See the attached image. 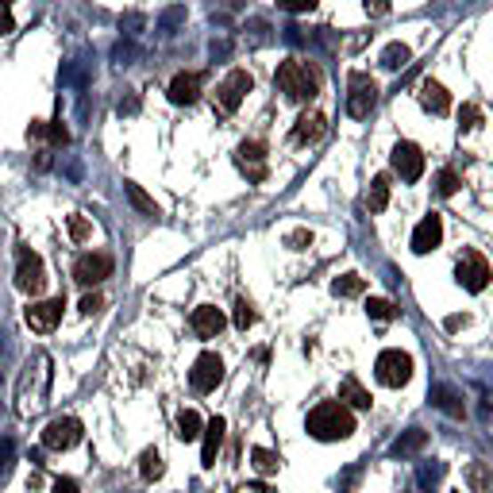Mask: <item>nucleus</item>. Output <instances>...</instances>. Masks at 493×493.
<instances>
[{
	"mask_svg": "<svg viewBox=\"0 0 493 493\" xmlns=\"http://www.w3.org/2000/svg\"><path fill=\"white\" fill-rule=\"evenodd\" d=\"M332 293L335 297H359V293H367V278H359V274H339L332 281Z\"/></svg>",
	"mask_w": 493,
	"mask_h": 493,
	"instance_id": "26",
	"label": "nucleus"
},
{
	"mask_svg": "<svg viewBox=\"0 0 493 493\" xmlns=\"http://www.w3.org/2000/svg\"><path fill=\"white\" fill-rule=\"evenodd\" d=\"M101 309H104V297H101V293H85V297H81V312H85V316L101 312Z\"/></svg>",
	"mask_w": 493,
	"mask_h": 493,
	"instance_id": "40",
	"label": "nucleus"
},
{
	"mask_svg": "<svg viewBox=\"0 0 493 493\" xmlns=\"http://www.w3.org/2000/svg\"><path fill=\"white\" fill-rule=\"evenodd\" d=\"M393 170L401 174V182H420V174H424V150H420L416 143H408V139H401V143L393 147Z\"/></svg>",
	"mask_w": 493,
	"mask_h": 493,
	"instance_id": "13",
	"label": "nucleus"
},
{
	"mask_svg": "<svg viewBox=\"0 0 493 493\" xmlns=\"http://www.w3.org/2000/svg\"><path fill=\"white\" fill-rule=\"evenodd\" d=\"M374 374H378L382 385H390V390H397V385H405L408 378H413V355H405V351H382L378 362H374Z\"/></svg>",
	"mask_w": 493,
	"mask_h": 493,
	"instance_id": "4",
	"label": "nucleus"
},
{
	"mask_svg": "<svg viewBox=\"0 0 493 493\" xmlns=\"http://www.w3.org/2000/svg\"><path fill=\"white\" fill-rule=\"evenodd\" d=\"M54 493H77L74 478H54Z\"/></svg>",
	"mask_w": 493,
	"mask_h": 493,
	"instance_id": "43",
	"label": "nucleus"
},
{
	"mask_svg": "<svg viewBox=\"0 0 493 493\" xmlns=\"http://www.w3.org/2000/svg\"><path fill=\"white\" fill-rule=\"evenodd\" d=\"M224 432H228V424H224V416H213L205 424V448H201V463L205 466H216V455H220V448H224Z\"/></svg>",
	"mask_w": 493,
	"mask_h": 493,
	"instance_id": "18",
	"label": "nucleus"
},
{
	"mask_svg": "<svg viewBox=\"0 0 493 493\" xmlns=\"http://www.w3.org/2000/svg\"><path fill=\"white\" fill-rule=\"evenodd\" d=\"M339 401H351L355 408H370L374 397L362 390V382L359 378H343V385H339Z\"/></svg>",
	"mask_w": 493,
	"mask_h": 493,
	"instance_id": "23",
	"label": "nucleus"
},
{
	"mask_svg": "<svg viewBox=\"0 0 493 493\" xmlns=\"http://www.w3.org/2000/svg\"><path fill=\"white\" fill-rule=\"evenodd\" d=\"M408 58H413V51H408L405 43H390L382 51V66L385 69H401V66H408Z\"/></svg>",
	"mask_w": 493,
	"mask_h": 493,
	"instance_id": "29",
	"label": "nucleus"
},
{
	"mask_svg": "<svg viewBox=\"0 0 493 493\" xmlns=\"http://www.w3.org/2000/svg\"><path fill=\"white\" fill-rule=\"evenodd\" d=\"M205 432V420L193 413V408H182L178 413V440H185V443H193L197 436Z\"/></svg>",
	"mask_w": 493,
	"mask_h": 493,
	"instance_id": "24",
	"label": "nucleus"
},
{
	"mask_svg": "<svg viewBox=\"0 0 493 493\" xmlns=\"http://www.w3.org/2000/svg\"><path fill=\"white\" fill-rule=\"evenodd\" d=\"M324 127H327V120H324V112H301V120L293 124V132H289V143L293 147H304V143H316V139L324 135Z\"/></svg>",
	"mask_w": 493,
	"mask_h": 493,
	"instance_id": "14",
	"label": "nucleus"
},
{
	"mask_svg": "<svg viewBox=\"0 0 493 493\" xmlns=\"http://www.w3.org/2000/svg\"><path fill=\"white\" fill-rule=\"evenodd\" d=\"M112 255H104V251H89V255H81L77 263H74V281H81V286H101L104 278H112Z\"/></svg>",
	"mask_w": 493,
	"mask_h": 493,
	"instance_id": "10",
	"label": "nucleus"
},
{
	"mask_svg": "<svg viewBox=\"0 0 493 493\" xmlns=\"http://www.w3.org/2000/svg\"><path fill=\"white\" fill-rule=\"evenodd\" d=\"M28 139H51V143L66 147V143H69V132H66V127L58 124V120H31Z\"/></svg>",
	"mask_w": 493,
	"mask_h": 493,
	"instance_id": "20",
	"label": "nucleus"
},
{
	"mask_svg": "<svg viewBox=\"0 0 493 493\" xmlns=\"http://www.w3.org/2000/svg\"><path fill=\"white\" fill-rule=\"evenodd\" d=\"M231 493H274V489L263 486V482H243V486H236Z\"/></svg>",
	"mask_w": 493,
	"mask_h": 493,
	"instance_id": "42",
	"label": "nucleus"
},
{
	"mask_svg": "<svg viewBox=\"0 0 493 493\" xmlns=\"http://www.w3.org/2000/svg\"><path fill=\"white\" fill-rule=\"evenodd\" d=\"M466 320H471V316H448L443 327H448V332H459V327H466Z\"/></svg>",
	"mask_w": 493,
	"mask_h": 493,
	"instance_id": "45",
	"label": "nucleus"
},
{
	"mask_svg": "<svg viewBox=\"0 0 493 493\" xmlns=\"http://www.w3.org/2000/svg\"><path fill=\"white\" fill-rule=\"evenodd\" d=\"M367 316H370V320H393V304L390 301H382V297H370L367 301Z\"/></svg>",
	"mask_w": 493,
	"mask_h": 493,
	"instance_id": "32",
	"label": "nucleus"
},
{
	"mask_svg": "<svg viewBox=\"0 0 493 493\" xmlns=\"http://www.w3.org/2000/svg\"><path fill=\"white\" fill-rule=\"evenodd\" d=\"M455 278H459V286H463L466 293H482V289L489 286L493 270H489V263H486V255L463 251L459 263H455Z\"/></svg>",
	"mask_w": 493,
	"mask_h": 493,
	"instance_id": "5",
	"label": "nucleus"
},
{
	"mask_svg": "<svg viewBox=\"0 0 493 493\" xmlns=\"http://www.w3.org/2000/svg\"><path fill=\"white\" fill-rule=\"evenodd\" d=\"M274 85H278V93H281L286 101H293V104H309V101L316 97V93H320V77H316L304 62L289 58V62H281V66H278Z\"/></svg>",
	"mask_w": 493,
	"mask_h": 493,
	"instance_id": "2",
	"label": "nucleus"
},
{
	"mask_svg": "<svg viewBox=\"0 0 493 493\" xmlns=\"http://www.w3.org/2000/svg\"><path fill=\"white\" fill-rule=\"evenodd\" d=\"M236 166L246 174V182H266V143L263 139H246V143H239Z\"/></svg>",
	"mask_w": 493,
	"mask_h": 493,
	"instance_id": "12",
	"label": "nucleus"
},
{
	"mask_svg": "<svg viewBox=\"0 0 493 493\" xmlns=\"http://www.w3.org/2000/svg\"><path fill=\"white\" fill-rule=\"evenodd\" d=\"M286 246H293V251H304V246H312V231L309 228H297L286 236Z\"/></svg>",
	"mask_w": 493,
	"mask_h": 493,
	"instance_id": "37",
	"label": "nucleus"
},
{
	"mask_svg": "<svg viewBox=\"0 0 493 493\" xmlns=\"http://www.w3.org/2000/svg\"><path fill=\"white\" fill-rule=\"evenodd\" d=\"M278 8H281V12H293V16H297V12H312L316 0H278Z\"/></svg>",
	"mask_w": 493,
	"mask_h": 493,
	"instance_id": "39",
	"label": "nucleus"
},
{
	"mask_svg": "<svg viewBox=\"0 0 493 493\" xmlns=\"http://www.w3.org/2000/svg\"><path fill=\"white\" fill-rule=\"evenodd\" d=\"M224 312L213 309V304H201V309H193V332L201 339H216L220 332H224Z\"/></svg>",
	"mask_w": 493,
	"mask_h": 493,
	"instance_id": "17",
	"label": "nucleus"
},
{
	"mask_svg": "<svg viewBox=\"0 0 493 493\" xmlns=\"http://www.w3.org/2000/svg\"><path fill=\"white\" fill-rule=\"evenodd\" d=\"M416 101H420V109L432 112V116H448L451 112V93L440 85V81H420V93H416Z\"/></svg>",
	"mask_w": 493,
	"mask_h": 493,
	"instance_id": "15",
	"label": "nucleus"
},
{
	"mask_svg": "<svg viewBox=\"0 0 493 493\" xmlns=\"http://www.w3.org/2000/svg\"><path fill=\"white\" fill-rule=\"evenodd\" d=\"M362 4H367V12H370V16H382V12L390 8V0H362Z\"/></svg>",
	"mask_w": 493,
	"mask_h": 493,
	"instance_id": "44",
	"label": "nucleus"
},
{
	"mask_svg": "<svg viewBox=\"0 0 493 493\" xmlns=\"http://www.w3.org/2000/svg\"><path fill=\"white\" fill-rule=\"evenodd\" d=\"M432 401H436L448 416H463V413H466L463 401H459V393H455L451 385H436V390H432Z\"/></svg>",
	"mask_w": 493,
	"mask_h": 493,
	"instance_id": "25",
	"label": "nucleus"
},
{
	"mask_svg": "<svg viewBox=\"0 0 493 493\" xmlns=\"http://www.w3.org/2000/svg\"><path fill=\"white\" fill-rule=\"evenodd\" d=\"M355 432V416L343 401H320L309 413V436L320 443H335V440H351Z\"/></svg>",
	"mask_w": 493,
	"mask_h": 493,
	"instance_id": "1",
	"label": "nucleus"
},
{
	"mask_svg": "<svg viewBox=\"0 0 493 493\" xmlns=\"http://www.w3.org/2000/svg\"><path fill=\"white\" fill-rule=\"evenodd\" d=\"M162 471H166V463H162V455L150 448V451H143V459H139V474L147 478V482H155V478H162Z\"/></svg>",
	"mask_w": 493,
	"mask_h": 493,
	"instance_id": "30",
	"label": "nucleus"
},
{
	"mask_svg": "<svg viewBox=\"0 0 493 493\" xmlns=\"http://www.w3.org/2000/svg\"><path fill=\"white\" fill-rule=\"evenodd\" d=\"M251 85H255V81H251V74H246V69H231V74L216 85V109L220 112H236L239 104L246 101Z\"/></svg>",
	"mask_w": 493,
	"mask_h": 493,
	"instance_id": "8",
	"label": "nucleus"
},
{
	"mask_svg": "<svg viewBox=\"0 0 493 493\" xmlns=\"http://www.w3.org/2000/svg\"><path fill=\"white\" fill-rule=\"evenodd\" d=\"M81 436H85V428H81V420L74 416H54L51 424L43 428V448L46 451H69L77 448Z\"/></svg>",
	"mask_w": 493,
	"mask_h": 493,
	"instance_id": "6",
	"label": "nucleus"
},
{
	"mask_svg": "<svg viewBox=\"0 0 493 493\" xmlns=\"http://www.w3.org/2000/svg\"><path fill=\"white\" fill-rule=\"evenodd\" d=\"M374 104H378V85H374L367 74H351L347 77V112L355 116V120H367L374 112Z\"/></svg>",
	"mask_w": 493,
	"mask_h": 493,
	"instance_id": "7",
	"label": "nucleus"
},
{
	"mask_svg": "<svg viewBox=\"0 0 493 493\" xmlns=\"http://www.w3.org/2000/svg\"><path fill=\"white\" fill-rule=\"evenodd\" d=\"M478 124H482V112H478L474 104H463V109H459V127H463V132H474Z\"/></svg>",
	"mask_w": 493,
	"mask_h": 493,
	"instance_id": "36",
	"label": "nucleus"
},
{
	"mask_svg": "<svg viewBox=\"0 0 493 493\" xmlns=\"http://www.w3.org/2000/svg\"><path fill=\"white\" fill-rule=\"evenodd\" d=\"M455 190H459V174H455V170H440L436 174V193L440 197H455Z\"/></svg>",
	"mask_w": 493,
	"mask_h": 493,
	"instance_id": "33",
	"label": "nucleus"
},
{
	"mask_svg": "<svg viewBox=\"0 0 493 493\" xmlns=\"http://www.w3.org/2000/svg\"><path fill=\"white\" fill-rule=\"evenodd\" d=\"M251 463H255V471H258V474H266V478L281 471V455L266 451V448H255V451H251Z\"/></svg>",
	"mask_w": 493,
	"mask_h": 493,
	"instance_id": "27",
	"label": "nucleus"
},
{
	"mask_svg": "<svg viewBox=\"0 0 493 493\" xmlns=\"http://www.w3.org/2000/svg\"><path fill=\"white\" fill-rule=\"evenodd\" d=\"M127 197H132V205H135V208H143L147 216H158V205L150 201V197H147L143 190H139V185H127Z\"/></svg>",
	"mask_w": 493,
	"mask_h": 493,
	"instance_id": "34",
	"label": "nucleus"
},
{
	"mask_svg": "<svg viewBox=\"0 0 493 493\" xmlns=\"http://www.w3.org/2000/svg\"><path fill=\"white\" fill-rule=\"evenodd\" d=\"M220 382H224V359L213 355V351H205V355L193 362V370H190V385L197 393H213Z\"/></svg>",
	"mask_w": 493,
	"mask_h": 493,
	"instance_id": "9",
	"label": "nucleus"
},
{
	"mask_svg": "<svg viewBox=\"0 0 493 493\" xmlns=\"http://www.w3.org/2000/svg\"><path fill=\"white\" fill-rule=\"evenodd\" d=\"M16 289L28 293V297H39L46 289V266L31 246H20L16 251Z\"/></svg>",
	"mask_w": 493,
	"mask_h": 493,
	"instance_id": "3",
	"label": "nucleus"
},
{
	"mask_svg": "<svg viewBox=\"0 0 493 493\" xmlns=\"http://www.w3.org/2000/svg\"><path fill=\"white\" fill-rule=\"evenodd\" d=\"M66 231H69V239H74V243H85L93 236V224H89L85 216H69L66 220Z\"/></svg>",
	"mask_w": 493,
	"mask_h": 493,
	"instance_id": "31",
	"label": "nucleus"
},
{
	"mask_svg": "<svg viewBox=\"0 0 493 493\" xmlns=\"http://www.w3.org/2000/svg\"><path fill=\"white\" fill-rule=\"evenodd\" d=\"M385 205H390V178H385V174H378V178L370 182L367 208H370V213H385Z\"/></svg>",
	"mask_w": 493,
	"mask_h": 493,
	"instance_id": "22",
	"label": "nucleus"
},
{
	"mask_svg": "<svg viewBox=\"0 0 493 493\" xmlns=\"http://www.w3.org/2000/svg\"><path fill=\"white\" fill-rule=\"evenodd\" d=\"M424 443H428V436L420 428H413L408 436H401V440L393 443V455H397V459H405V455H416L420 448H424Z\"/></svg>",
	"mask_w": 493,
	"mask_h": 493,
	"instance_id": "28",
	"label": "nucleus"
},
{
	"mask_svg": "<svg viewBox=\"0 0 493 493\" xmlns=\"http://www.w3.org/2000/svg\"><path fill=\"white\" fill-rule=\"evenodd\" d=\"M466 482L474 493H493V466L489 463H471L466 466Z\"/></svg>",
	"mask_w": 493,
	"mask_h": 493,
	"instance_id": "21",
	"label": "nucleus"
},
{
	"mask_svg": "<svg viewBox=\"0 0 493 493\" xmlns=\"http://www.w3.org/2000/svg\"><path fill=\"white\" fill-rule=\"evenodd\" d=\"M201 85H205L201 74H178V77L170 81V101L174 104H197V97H201Z\"/></svg>",
	"mask_w": 493,
	"mask_h": 493,
	"instance_id": "19",
	"label": "nucleus"
},
{
	"mask_svg": "<svg viewBox=\"0 0 493 493\" xmlns=\"http://www.w3.org/2000/svg\"><path fill=\"white\" fill-rule=\"evenodd\" d=\"M251 324H255V309L246 301H236V327H239V332H246Z\"/></svg>",
	"mask_w": 493,
	"mask_h": 493,
	"instance_id": "38",
	"label": "nucleus"
},
{
	"mask_svg": "<svg viewBox=\"0 0 493 493\" xmlns=\"http://www.w3.org/2000/svg\"><path fill=\"white\" fill-rule=\"evenodd\" d=\"M62 309H66V301H62V297L31 301V304H28V312H23V320H28L31 332H54L58 320H62Z\"/></svg>",
	"mask_w": 493,
	"mask_h": 493,
	"instance_id": "11",
	"label": "nucleus"
},
{
	"mask_svg": "<svg viewBox=\"0 0 493 493\" xmlns=\"http://www.w3.org/2000/svg\"><path fill=\"white\" fill-rule=\"evenodd\" d=\"M440 239H443V220L440 216H424L416 224V231H413V251L428 255V251H436V246H440Z\"/></svg>",
	"mask_w": 493,
	"mask_h": 493,
	"instance_id": "16",
	"label": "nucleus"
},
{
	"mask_svg": "<svg viewBox=\"0 0 493 493\" xmlns=\"http://www.w3.org/2000/svg\"><path fill=\"white\" fill-rule=\"evenodd\" d=\"M12 31H16V20H12L8 4H0V35H12Z\"/></svg>",
	"mask_w": 493,
	"mask_h": 493,
	"instance_id": "41",
	"label": "nucleus"
},
{
	"mask_svg": "<svg viewBox=\"0 0 493 493\" xmlns=\"http://www.w3.org/2000/svg\"><path fill=\"white\" fill-rule=\"evenodd\" d=\"M0 4H12V0H0Z\"/></svg>",
	"mask_w": 493,
	"mask_h": 493,
	"instance_id": "46",
	"label": "nucleus"
},
{
	"mask_svg": "<svg viewBox=\"0 0 493 493\" xmlns=\"http://www.w3.org/2000/svg\"><path fill=\"white\" fill-rule=\"evenodd\" d=\"M12 463H16V443H12V440H0V482L8 478Z\"/></svg>",
	"mask_w": 493,
	"mask_h": 493,
	"instance_id": "35",
	"label": "nucleus"
}]
</instances>
